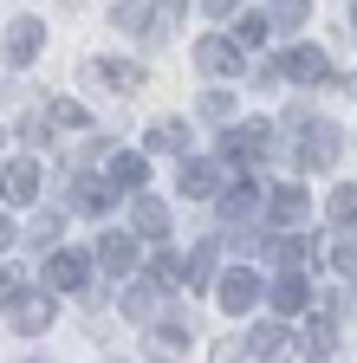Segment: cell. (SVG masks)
Returning a JSON list of instances; mask_svg holds the SVG:
<instances>
[{
	"label": "cell",
	"mask_w": 357,
	"mask_h": 363,
	"mask_svg": "<svg viewBox=\"0 0 357 363\" xmlns=\"http://www.w3.org/2000/svg\"><path fill=\"white\" fill-rule=\"evenodd\" d=\"M266 143H273V123H241V130L221 136V156H228L234 169H253L266 156Z\"/></svg>",
	"instance_id": "obj_1"
},
{
	"label": "cell",
	"mask_w": 357,
	"mask_h": 363,
	"mask_svg": "<svg viewBox=\"0 0 357 363\" xmlns=\"http://www.w3.org/2000/svg\"><path fill=\"white\" fill-rule=\"evenodd\" d=\"M253 298H266V286H260V272H247V266H234V272H221V286H214V305L221 311H253Z\"/></svg>",
	"instance_id": "obj_2"
},
{
	"label": "cell",
	"mask_w": 357,
	"mask_h": 363,
	"mask_svg": "<svg viewBox=\"0 0 357 363\" xmlns=\"http://www.w3.org/2000/svg\"><path fill=\"white\" fill-rule=\"evenodd\" d=\"M33 189H39V162H33V156H20V162L0 169V201L26 208V201H33Z\"/></svg>",
	"instance_id": "obj_3"
},
{
	"label": "cell",
	"mask_w": 357,
	"mask_h": 363,
	"mask_svg": "<svg viewBox=\"0 0 357 363\" xmlns=\"http://www.w3.org/2000/svg\"><path fill=\"white\" fill-rule=\"evenodd\" d=\"M299 162H305V169H331V162H338V130H331V123H305Z\"/></svg>",
	"instance_id": "obj_4"
},
{
	"label": "cell",
	"mask_w": 357,
	"mask_h": 363,
	"mask_svg": "<svg viewBox=\"0 0 357 363\" xmlns=\"http://www.w3.org/2000/svg\"><path fill=\"white\" fill-rule=\"evenodd\" d=\"M325 52H319V45H292V52L280 59V78H299V84H325Z\"/></svg>",
	"instance_id": "obj_5"
},
{
	"label": "cell",
	"mask_w": 357,
	"mask_h": 363,
	"mask_svg": "<svg viewBox=\"0 0 357 363\" xmlns=\"http://www.w3.org/2000/svg\"><path fill=\"white\" fill-rule=\"evenodd\" d=\"M84 279H92V259H84V253H53L46 259V286L53 292H78Z\"/></svg>",
	"instance_id": "obj_6"
},
{
	"label": "cell",
	"mask_w": 357,
	"mask_h": 363,
	"mask_svg": "<svg viewBox=\"0 0 357 363\" xmlns=\"http://www.w3.org/2000/svg\"><path fill=\"white\" fill-rule=\"evenodd\" d=\"M195 65H202L208 78H234V72H241V45H228V39H202V45H195Z\"/></svg>",
	"instance_id": "obj_7"
},
{
	"label": "cell",
	"mask_w": 357,
	"mask_h": 363,
	"mask_svg": "<svg viewBox=\"0 0 357 363\" xmlns=\"http://www.w3.org/2000/svg\"><path fill=\"white\" fill-rule=\"evenodd\" d=\"M39 39H46L39 20H13V33H7V65H33L39 59Z\"/></svg>",
	"instance_id": "obj_8"
},
{
	"label": "cell",
	"mask_w": 357,
	"mask_h": 363,
	"mask_svg": "<svg viewBox=\"0 0 357 363\" xmlns=\"http://www.w3.org/2000/svg\"><path fill=\"white\" fill-rule=\"evenodd\" d=\"M305 214H312V201L299 189H273V195H266V220H273V227H299Z\"/></svg>",
	"instance_id": "obj_9"
},
{
	"label": "cell",
	"mask_w": 357,
	"mask_h": 363,
	"mask_svg": "<svg viewBox=\"0 0 357 363\" xmlns=\"http://www.w3.org/2000/svg\"><path fill=\"white\" fill-rule=\"evenodd\" d=\"M98 266L104 272H130V266H137V240H130V234H104L98 240Z\"/></svg>",
	"instance_id": "obj_10"
},
{
	"label": "cell",
	"mask_w": 357,
	"mask_h": 363,
	"mask_svg": "<svg viewBox=\"0 0 357 363\" xmlns=\"http://www.w3.org/2000/svg\"><path fill=\"white\" fill-rule=\"evenodd\" d=\"M175 26H182V0H156V7L143 13V33H150V45H163Z\"/></svg>",
	"instance_id": "obj_11"
},
{
	"label": "cell",
	"mask_w": 357,
	"mask_h": 363,
	"mask_svg": "<svg viewBox=\"0 0 357 363\" xmlns=\"http://www.w3.org/2000/svg\"><path fill=\"white\" fill-rule=\"evenodd\" d=\"M130 220H137V234H150V240H163V234H169V208H163L156 195H137Z\"/></svg>",
	"instance_id": "obj_12"
},
{
	"label": "cell",
	"mask_w": 357,
	"mask_h": 363,
	"mask_svg": "<svg viewBox=\"0 0 357 363\" xmlns=\"http://www.w3.org/2000/svg\"><path fill=\"white\" fill-rule=\"evenodd\" d=\"M53 311H59L53 298H26V305H13V331H26V337H33V331H46V325H53Z\"/></svg>",
	"instance_id": "obj_13"
},
{
	"label": "cell",
	"mask_w": 357,
	"mask_h": 363,
	"mask_svg": "<svg viewBox=\"0 0 357 363\" xmlns=\"http://www.w3.org/2000/svg\"><path fill=\"white\" fill-rule=\"evenodd\" d=\"M221 182V156L214 162H182V195H214Z\"/></svg>",
	"instance_id": "obj_14"
},
{
	"label": "cell",
	"mask_w": 357,
	"mask_h": 363,
	"mask_svg": "<svg viewBox=\"0 0 357 363\" xmlns=\"http://www.w3.org/2000/svg\"><path fill=\"white\" fill-rule=\"evenodd\" d=\"M266 298H273V311H305V298H312V292H305V279H299V272H286V279L266 292Z\"/></svg>",
	"instance_id": "obj_15"
},
{
	"label": "cell",
	"mask_w": 357,
	"mask_h": 363,
	"mask_svg": "<svg viewBox=\"0 0 357 363\" xmlns=\"http://www.w3.org/2000/svg\"><path fill=\"white\" fill-rule=\"evenodd\" d=\"M325 214H331L338 227H357V182H338L331 201H325Z\"/></svg>",
	"instance_id": "obj_16"
},
{
	"label": "cell",
	"mask_w": 357,
	"mask_h": 363,
	"mask_svg": "<svg viewBox=\"0 0 357 363\" xmlns=\"http://www.w3.org/2000/svg\"><path fill=\"white\" fill-rule=\"evenodd\" d=\"M72 208H78V214H104V208H111L104 182H92V175H84V182H72Z\"/></svg>",
	"instance_id": "obj_17"
},
{
	"label": "cell",
	"mask_w": 357,
	"mask_h": 363,
	"mask_svg": "<svg viewBox=\"0 0 357 363\" xmlns=\"http://www.w3.org/2000/svg\"><path fill=\"white\" fill-rule=\"evenodd\" d=\"M182 143H189L182 123H150V150H156V156H182Z\"/></svg>",
	"instance_id": "obj_18"
},
{
	"label": "cell",
	"mask_w": 357,
	"mask_h": 363,
	"mask_svg": "<svg viewBox=\"0 0 357 363\" xmlns=\"http://www.w3.org/2000/svg\"><path fill=\"white\" fill-rule=\"evenodd\" d=\"M143 175H150V162H143V156H130V150H123V156H111V182H123V189H143Z\"/></svg>",
	"instance_id": "obj_19"
},
{
	"label": "cell",
	"mask_w": 357,
	"mask_h": 363,
	"mask_svg": "<svg viewBox=\"0 0 357 363\" xmlns=\"http://www.w3.org/2000/svg\"><path fill=\"white\" fill-rule=\"evenodd\" d=\"M247 357H286V331H280V325H260V331L247 337Z\"/></svg>",
	"instance_id": "obj_20"
},
{
	"label": "cell",
	"mask_w": 357,
	"mask_h": 363,
	"mask_svg": "<svg viewBox=\"0 0 357 363\" xmlns=\"http://www.w3.org/2000/svg\"><path fill=\"white\" fill-rule=\"evenodd\" d=\"M338 350V331L325 325V318H312V325H305V357H331Z\"/></svg>",
	"instance_id": "obj_21"
},
{
	"label": "cell",
	"mask_w": 357,
	"mask_h": 363,
	"mask_svg": "<svg viewBox=\"0 0 357 363\" xmlns=\"http://www.w3.org/2000/svg\"><path fill=\"white\" fill-rule=\"evenodd\" d=\"M253 195H260L253 182H234V189H228V201H221V214H228V220H247V214H253Z\"/></svg>",
	"instance_id": "obj_22"
},
{
	"label": "cell",
	"mask_w": 357,
	"mask_h": 363,
	"mask_svg": "<svg viewBox=\"0 0 357 363\" xmlns=\"http://www.w3.org/2000/svg\"><path fill=\"white\" fill-rule=\"evenodd\" d=\"M123 311H130V318H150V311H156V279H150V286H130V292H123Z\"/></svg>",
	"instance_id": "obj_23"
},
{
	"label": "cell",
	"mask_w": 357,
	"mask_h": 363,
	"mask_svg": "<svg viewBox=\"0 0 357 363\" xmlns=\"http://www.w3.org/2000/svg\"><path fill=\"white\" fill-rule=\"evenodd\" d=\"M214 253H221V247H202V253H195V266H189V286H195V292H208V286H214Z\"/></svg>",
	"instance_id": "obj_24"
},
{
	"label": "cell",
	"mask_w": 357,
	"mask_h": 363,
	"mask_svg": "<svg viewBox=\"0 0 357 363\" xmlns=\"http://www.w3.org/2000/svg\"><path fill=\"white\" fill-rule=\"evenodd\" d=\"M266 33H273V20H266V13H241V26H234V39H241V45H260Z\"/></svg>",
	"instance_id": "obj_25"
},
{
	"label": "cell",
	"mask_w": 357,
	"mask_h": 363,
	"mask_svg": "<svg viewBox=\"0 0 357 363\" xmlns=\"http://www.w3.org/2000/svg\"><path fill=\"white\" fill-rule=\"evenodd\" d=\"M98 72H104L111 84H123V91H137V84H143V72H137V65H123V59H104Z\"/></svg>",
	"instance_id": "obj_26"
},
{
	"label": "cell",
	"mask_w": 357,
	"mask_h": 363,
	"mask_svg": "<svg viewBox=\"0 0 357 363\" xmlns=\"http://www.w3.org/2000/svg\"><path fill=\"white\" fill-rule=\"evenodd\" d=\"M202 117H208V123L234 117V91H208V98H202Z\"/></svg>",
	"instance_id": "obj_27"
},
{
	"label": "cell",
	"mask_w": 357,
	"mask_h": 363,
	"mask_svg": "<svg viewBox=\"0 0 357 363\" xmlns=\"http://www.w3.org/2000/svg\"><path fill=\"white\" fill-rule=\"evenodd\" d=\"M150 279H156V286H175V279H182V266H175L169 253H156V259H150Z\"/></svg>",
	"instance_id": "obj_28"
},
{
	"label": "cell",
	"mask_w": 357,
	"mask_h": 363,
	"mask_svg": "<svg viewBox=\"0 0 357 363\" xmlns=\"http://www.w3.org/2000/svg\"><path fill=\"white\" fill-rule=\"evenodd\" d=\"M156 344H163V350H182V344H189V325H175V318H169V325H156Z\"/></svg>",
	"instance_id": "obj_29"
},
{
	"label": "cell",
	"mask_w": 357,
	"mask_h": 363,
	"mask_svg": "<svg viewBox=\"0 0 357 363\" xmlns=\"http://www.w3.org/2000/svg\"><path fill=\"white\" fill-rule=\"evenodd\" d=\"M331 266H338V272H344V279L357 286V247H338V253H331Z\"/></svg>",
	"instance_id": "obj_30"
},
{
	"label": "cell",
	"mask_w": 357,
	"mask_h": 363,
	"mask_svg": "<svg viewBox=\"0 0 357 363\" xmlns=\"http://www.w3.org/2000/svg\"><path fill=\"white\" fill-rule=\"evenodd\" d=\"M202 7H208V13H214V20H228V13H234V7H241V0H202Z\"/></svg>",
	"instance_id": "obj_31"
},
{
	"label": "cell",
	"mask_w": 357,
	"mask_h": 363,
	"mask_svg": "<svg viewBox=\"0 0 357 363\" xmlns=\"http://www.w3.org/2000/svg\"><path fill=\"white\" fill-rule=\"evenodd\" d=\"M0 247H7V220H0Z\"/></svg>",
	"instance_id": "obj_32"
},
{
	"label": "cell",
	"mask_w": 357,
	"mask_h": 363,
	"mask_svg": "<svg viewBox=\"0 0 357 363\" xmlns=\"http://www.w3.org/2000/svg\"><path fill=\"white\" fill-rule=\"evenodd\" d=\"M351 26H357V7H351Z\"/></svg>",
	"instance_id": "obj_33"
}]
</instances>
